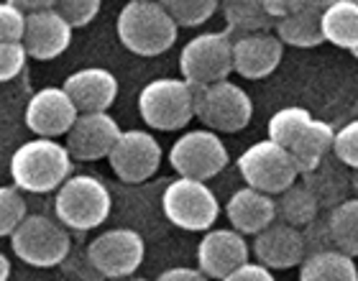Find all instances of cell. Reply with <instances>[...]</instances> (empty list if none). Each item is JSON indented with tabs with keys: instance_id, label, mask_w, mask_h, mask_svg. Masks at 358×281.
Returning <instances> with one entry per match:
<instances>
[{
	"instance_id": "cell-30",
	"label": "cell",
	"mask_w": 358,
	"mask_h": 281,
	"mask_svg": "<svg viewBox=\"0 0 358 281\" xmlns=\"http://www.w3.org/2000/svg\"><path fill=\"white\" fill-rule=\"evenodd\" d=\"M159 3L169 10L177 26H185V29L202 26L220 8V0H159Z\"/></svg>"
},
{
	"instance_id": "cell-14",
	"label": "cell",
	"mask_w": 358,
	"mask_h": 281,
	"mask_svg": "<svg viewBox=\"0 0 358 281\" xmlns=\"http://www.w3.org/2000/svg\"><path fill=\"white\" fill-rule=\"evenodd\" d=\"M72 26L67 18H62L54 8H38L26 13V31H23V46L31 59L52 62L67 52L72 44Z\"/></svg>"
},
{
	"instance_id": "cell-21",
	"label": "cell",
	"mask_w": 358,
	"mask_h": 281,
	"mask_svg": "<svg viewBox=\"0 0 358 281\" xmlns=\"http://www.w3.org/2000/svg\"><path fill=\"white\" fill-rule=\"evenodd\" d=\"M328 0H307L305 6L294 10L287 18L276 21V36L282 38L284 46H297V49H315L325 41L322 36V10Z\"/></svg>"
},
{
	"instance_id": "cell-3",
	"label": "cell",
	"mask_w": 358,
	"mask_h": 281,
	"mask_svg": "<svg viewBox=\"0 0 358 281\" xmlns=\"http://www.w3.org/2000/svg\"><path fill=\"white\" fill-rule=\"evenodd\" d=\"M113 210V197L108 187L92 174H69L54 194V215L67 230L100 228Z\"/></svg>"
},
{
	"instance_id": "cell-23",
	"label": "cell",
	"mask_w": 358,
	"mask_h": 281,
	"mask_svg": "<svg viewBox=\"0 0 358 281\" xmlns=\"http://www.w3.org/2000/svg\"><path fill=\"white\" fill-rule=\"evenodd\" d=\"M333 138H336V131H333V126L325 123V120L313 118L302 128V134L292 140V146L287 148V151L294 156V164H297L299 174L313 171L315 166L333 151Z\"/></svg>"
},
{
	"instance_id": "cell-37",
	"label": "cell",
	"mask_w": 358,
	"mask_h": 281,
	"mask_svg": "<svg viewBox=\"0 0 358 281\" xmlns=\"http://www.w3.org/2000/svg\"><path fill=\"white\" fill-rule=\"evenodd\" d=\"M305 3L307 0H266V10L274 21H279V18H287V15H292L294 10H299Z\"/></svg>"
},
{
	"instance_id": "cell-41",
	"label": "cell",
	"mask_w": 358,
	"mask_h": 281,
	"mask_svg": "<svg viewBox=\"0 0 358 281\" xmlns=\"http://www.w3.org/2000/svg\"><path fill=\"white\" fill-rule=\"evenodd\" d=\"M351 187L356 189V194H358V169L353 171V177H351Z\"/></svg>"
},
{
	"instance_id": "cell-38",
	"label": "cell",
	"mask_w": 358,
	"mask_h": 281,
	"mask_svg": "<svg viewBox=\"0 0 358 281\" xmlns=\"http://www.w3.org/2000/svg\"><path fill=\"white\" fill-rule=\"evenodd\" d=\"M202 279H208V276L202 274L200 268H187V266L169 268L164 274H159V281H202Z\"/></svg>"
},
{
	"instance_id": "cell-26",
	"label": "cell",
	"mask_w": 358,
	"mask_h": 281,
	"mask_svg": "<svg viewBox=\"0 0 358 281\" xmlns=\"http://www.w3.org/2000/svg\"><path fill=\"white\" fill-rule=\"evenodd\" d=\"M320 212V202L315 197V192L307 185H289L284 192H279L276 200V215L289 225L305 228L307 222H313Z\"/></svg>"
},
{
	"instance_id": "cell-43",
	"label": "cell",
	"mask_w": 358,
	"mask_h": 281,
	"mask_svg": "<svg viewBox=\"0 0 358 281\" xmlns=\"http://www.w3.org/2000/svg\"><path fill=\"white\" fill-rule=\"evenodd\" d=\"M353 3H356V6H358V0H353Z\"/></svg>"
},
{
	"instance_id": "cell-31",
	"label": "cell",
	"mask_w": 358,
	"mask_h": 281,
	"mask_svg": "<svg viewBox=\"0 0 358 281\" xmlns=\"http://www.w3.org/2000/svg\"><path fill=\"white\" fill-rule=\"evenodd\" d=\"M26 217V200L18 187H0V238H10L21 220Z\"/></svg>"
},
{
	"instance_id": "cell-40",
	"label": "cell",
	"mask_w": 358,
	"mask_h": 281,
	"mask_svg": "<svg viewBox=\"0 0 358 281\" xmlns=\"http://www.w3.org/2000/svg\"><path fill=\"white\" fill-rule=\"evenodd\" d=\"M8 276H10V261H8L6 256L0 253V281H6Z\"/></svg>"
},
{
	"instance_id": "cell-19",
	"label": "cell",
	"mask_w": 358,
	"mask_h": 281,
	"mask_svg": "<svg viewBox=\"0 0 358 281\" xmlns=\"http://www.w3.org/2000/svg\"><path fill=\"white\" fill-rule=\"evenodd\" d=\"M62 87L67 89V95L72 97L80 113L108 110L118 97L115 74L103 67H85L80 72H72Z\"/></svg>"
},
{
	"instance_id": "cell-2",
	"label": "cell",
	"mask_w": 358,
	"mask_h": 281,
	"mask_svg": "<svg viewBox=\"0 0 358 281\" xmlns=\"http://www.w3.org/2000/svg\"><path fill=\"white\" fill-rule=\"evenodd\" d=\"M120 44L138 57H159L177 41L179 26L159 0H128L115 21Z\"/></svg>"
},
{
	"instance_id": "cell-18",
	"label": "cell",
	"mask_w": 358,
	"mask_h": 281,
	"mask_svg": "<svg viewBox=\"0 0 358 281\" xmlns=\"http://www.w3.org/2000/svg\"><path fill=\"white\" fill-rule=\"evenodd\" d=\"M256 259L268 268H292L299 266L307 256L305 236L297 225L289 222H271L262 233H256L254 240Z\"/></svg>"
},
{
	"instance_id": "cell-4",
	"label": "cell",
	"mask_w": 358,
	"mask_h": 281,
	"mask_svg": "<svg viewBox=\"0 0 358 281\" xmlns=\"http://www.w3.org/2000/svg\"><path fill=\"white\" fill-rule=\"evenodd\" d=\"M194 118L215 134H238L254 118V100L228 80L194 85Z\"/></svg>"
},
{
	"instance_id": "cell-6",
	"label": "cell",
	"mask_w": 358,
	"mask_h": 281,
	"mask_svg": "<svg viewBox=\"0 0 358 281\" xmlns=\"http://www.w3.org/2000/svg\"><path fill=\"white\" fill-rule=\"evenodd\" d=\"M164 217L174 228L189 233H205L220 217V202L202 179L179 177L169 182L162 194Z\"/></svg>"
},
{
	"instance_id": "cell-7",
	"label": "cell",
	"mask_w": 358,
	"mask_h": 281,
	"mask_svg": "<svg viewBox=\"0 0 358 281\" xmlns=\"http://www.w3.org/2000/svg\"><path fill=\"white\" fill-rule=\"evenodd\" d=\"M10 248L29 266L54 268L69 256L72 238L62 222H54L46 215H26L10 233Z\"/></svg>"
},
{
	"instance_id": "cell-13",
	"label": "cell",
	"mask_w": 358,
	"mask_h": 281,
	"mask_svg": "<svg viewBox=\"0 0 358 281\" xmlns=\"http://www.w3.org/2000/svg\"><path fill=\"white\" fill-rule=\"evenodd\" d=\"M120 136V126L115 123L108 110L95 113H80L72 128L67 131V143L72 159L80 161H97V159H108L110 148Z\"/></svg>"
},
{
	"instance_id": "cell-32",
	"label": "cell",
	"mask_w": 358,
	"mask_h": 281,
	"mask_svg": "<svg viewBox=\"0 0 358 281\" xmlns=\"http://www.w3.org/2000/svg\"><path fill=\"white\" fill-rule=\"evenodd\" d=\"M103 0H54V10H59L62 18H67L72 29H85L95 21L100 13Z\"/></svg>"
},
{
	"instance_id": "cell-29",
	"label": "cell",
	"mask_w": 358,
	"mask_h": 281,
	"mask_svg": "<svg viewBox=\"0 0 358 281\" xmlns=\"http://www.w3.org/2000/svg\"><path fill=\"white\" fill-rule=\"evenodd\" d=\"M313 120L310 110L307 108H297V105H292V108H282V110H276L271 118H268V138L276 140V143H282L284 148L292 146V140L297 138L302 134V128L307 126Z\"/></svg>"
},
{
	"instance_id": "cell-10",
	"label": "cell",
	"mask_w": 358,
	"mask_h": 281,
	"mask_svg": "<svg viewBox=\"0 0 358 281\" xmlns=\"http://www.w3.org/2000/svg\"><path fill=\"white\" fill-rule=\"evenodd\" d=\"M169 164L179 177L208 182L228 166V148L215 131L197 128V131H187L174 140L169 151Z\"/></svg>"
},
{
	"instance_id": "cell-27",
	"label": "cell",
	"mask_w": 358,
	"mask_h": 281,
	"mask_svg": "<svg viewBox=\"0 0 358 281\" xmlns=\"http://www.w3.org/2000/svg\"><path fill=\"white\" fill-rule=\"evenodd\" d=\"M330 236L336 248L345 251L348 256H358V194L353 200H341L330 208L328 215Z\"/></svg>"
},
{
	"instance_id": "cell-11",
	"label": "cell",
	"mask_w": 358,
	"mask_h": 281,
	"mask_svg": "<svg viewBox=\"0 0 358 281\" xmlns=\"http://www.w3.org/2000/svg\"><path fill=\"white\" fill-rule=\"evenodd\" d=\"M146 243L131 228L105 230L87 245V259L105 279H128L143 264Z\"/></svg>"
},
{
	"instance_id": "cell-22",
	"label": "cell",
	"mask_w": 358,
	"mask_h": 281,
	"mask_svg": "<svg viewBox=\"0 0 358 281\" xmlns=\"http://www.w3.org/2000/svg\"><path fill=\"white\" fill-rule=\"evenodd\" d=\"M302 281H358V268L353 256L341 248H320L310 251L299 264Z\"/></svg>"
},
{
	"instance_id": "cell-8",
	"label": "cell",
	"mask_w": 358,
	"mask_h": 281,
	"mask_svg": "<svg viewBox=\"0 0 358 281\" xmlns=\"http://www.w3.org/2000/svg\"><path fill=\"white\" fill-rule=\"evenodd\" d=\"M238 171L248 187H256L268 194L284 192L299 177L294 156L271 138L248 146L238 156Z\"/></svg>"
},
{
	"instance_id": "cell-17",
	"label": "cell",
	"mask_w": 358,
	"mask_h": 281,
	"mask_svg": "<svg viewBox=\"0 0 358 281\" xmlns=\"http://www.w3.org/2000/svg\"><path fill=\"white\" fill-rule=\"evenodd\" d=\"M248 248L243 233L231 230H205L200 245H197V264L208 279H228L231 271L248 261Z\"/></svg>"
},
{
	"instance_id": "cell-24",
	"label": "cell",
	"mask_w": 358,
	"mask_h": 281,
	"mask_svg": "<svg viewBox=\"0 0 358 281\" xmlns=\"http://www.w3.org/2000/svg\"><path fill=\"white\" fill-rule=\"evenodd\" d=\"M322 36L338 49L358 46V6L353 0H328L322 10Z\"/></svg>"
},
{
	"instance_id": "cell-42",
	"label": "cell",
	"mask_w": 358,
	"mask_h": 281,
	"mask_svg": "<svg viewBox=\"0 0 358 281\" xmlns=\"http://www.w3.org/2000/svg\"><path fill=\"white\" fill-rule=\"evenodd\" d=\"M351 54H353V57H356V59H358V46H356V49H351Z\"/></svg>"
},
{
	"instance_id": "cell-1",
	"label": "cell",
	"mask_w": 358,
	"mask_h": 281,
	"mask_svg": "<svg viewBox=\"0 0 358 281\" xmlns=\"http://www.w3.org/2000/svg\"><path fill=\"white\" fill-rule=\"evenodd\" d=\"M72 174V154L54 138L36 136L15 148L10 156V177L21 192L49 194Z\"/></svg>"
},
{
	"instance_id": "cell-16",
	"label": "cell",
	"mask_w": 358,
	"mask_h": 281,
	"mask_svg": "<svg viewBox=\"0 0 358 281\" xmlns=\"http://www.w3.org/2000/svg\"><path fill=\"white\" fill-rule=\"evenodd\" d=\"M80 110L64 87H41L26 105V126L36 136H67Z\"/></svg>"
},
{
	"instance_id": "cell-9",
	"label": "cell",
	"mask_w": 358,
	"mask_h": 281,
	"mask_svg": "<svg viewBox=\"0 0 358 281\" xmlns=\"http://www.w3.org/2000/svg\"><path fill=\"white\" fill-rule=\"evenodd\" d=\"M182 77L192 85H213L233 72V38L228 31H208L189 38L179 54Z\"/></svg>"
},
{
	"instance_id": "cell-20",
	"label": "cell",
	"mask_w": 358,
	"mask_h": 281,
	"mask_svg": "<svg viewBox=\"0 0 358 281\" xmlns=\"http://www.w3.org/2000/svg\"><path fill=\"white\" fill-rule=\"evenodd\" d=\"M225 215L231 225L243 236H256L262 233L266 225L276 220V200L274 194L262 192L256 187H243L225 205Z\"/></svg>"
},
{
	"instance_id": "cell-36",
	"label": "cell",
	"mask_w": 358,
	"mask_h": 281,
	"mask_svg": "<svg viewBox=\"0 0 358 281\" xmlns=\"http://www.w3.org/2000/svg\"><path fill=\"white\" fill-rule=\"evenodd\" d=\"M274 274H271V268L264 266L262 261H243L236 271H231V276L225 281H271Z\"/></svg>"
},
{
	"instance_id": "cell-12",
	"label": "cell",
	"mask_w": 358,
	"mask_h": 281,
	"mask_svg": "<svg viewBox=\"0 0 358 281\" xmlns=\"http://www.w3.org/2000/svg\"><path fill=\"white\" fill-rule=\"evenodd\" d=\"M113 174L120 182L128 185H141L146 179H151L159 171L162 164V146L159 140L149 134V131H120L115 146L108 154Z\"/></svg>"
},
{
	"instance_id": "cell-28",
	"label": "cell",
	"mask_w": 358,
	"mask_h": 281,
	"mask_svg": "<svg viewBox=\"0 0 358 281\" xmlns=\"http://www.w3.org/2000/svg\"><path fill=\"white\" fill-rule=\"evenodd\" d=\"M305 185L315 192V197H317V202H320V208L322 205L333 208V205H338V202L343 200V194L348 192L351 182L338 171L336 164H330L328 166L325 159H322L313 171H307L305 174Z\"/></svg>"
},
{
	"instance_id": "cell-15",
	"label": "cell",
	"mask_w": 358,
	"mask_h": 281,
	"mask_svg": "<svg viewBox=\"0 0 358 281\" xmlns=\"http://www.w3.org/2000/svg\"><path fill=\"white\" fill-rule=\"evenodd\" d=\"M284 41L271 31H254L233 38V72L243 80H264L282 64Z\"/></svg>"
},
{
	"instance_id": "cell-39",
	"label": "cell",
	"mask_w": 358,
	"mask_h": 281,
	"mask_svg": "<svg viewBox=\"0 0 358 281\" xmlns=\"http://www.w3.org/2000/svg\"><path fill=\"white\" fill-rule=\"evenodd\" d=\"M8 3L18 6L21 10H26V13H31V10H38V8H52L54 6V0H8Z\"/></svg>"
},
{
	"instance_id": "cell-34",
	"label": "cell",
	"mask_w": 358,
	"mask_h": 281,
	"mask_svg": "<svg viewBox=\"0 0 358 281\" xmlns=\"http://www.w3.org/2000/svg\"><path fill=\"white\" fill-rule=\"evenodd\" d=\"M29 52L23 41H0V82H10L26 67Z\"/></svg>"
},
{
	"instance_id": "cell-5",
	"label": "cell",
	"mask_w": 358,
	"mask_h": 281,
	"mask_svg": "<svg viewBox=\"0 0 358 281\" xmlns=\"http://www.w3.org/2000/svg\"><path fill=\"white\" fill-rule=\"evenodd\" d=\"M138 113L154 131H182L194 118V85L185 77L151 80L138 92Z\"/></svg>"
},
{
	"instance_id": "cell-35",
	"label": "cell",
	"mask_w": 358,
	"mask_h": 281,
	"mask_svg": "<svg viewBox=\"0 0 358 281\" xmlns=\"http://www.w3.org/2000/svg\"><path fill=\"white\" fill-rule=\"evenodd\" d=\"M26 10L13 3H0V41H23Z\"/></svg>"
},
{
	"instance_id": "cell-25",
	"label": "cell",
	"mask_w": 358,
	"mask_h": 281,
	"mask_svg": "<svg viewBox=\"0 0 358 281\" xmlns=\"http://www.w3.org/2000/svg\"><path fill=\"white\" fill-rule=\"evenodd\" d=\"M223 6L228 34H254V31H271L276 21L268 15L266 0H220Z\"/></svg>"
},
{
	"instance_id": "cell-33",
	"label": "cell",
	"mask_w": 358,
	"mask_h": 281,
	"mask_svg": "<svg viewBox=\"0 0 358 281\" xmlns=\"http://www.w3.org/2000/svg\"><path fill=\"white\" fill-rule=\"evenodd\" d=\"M333 154L343 166L353 171L358 169V120H351L343 128H338L336 138H333Z\"/></svg>"
}]
</instances>
